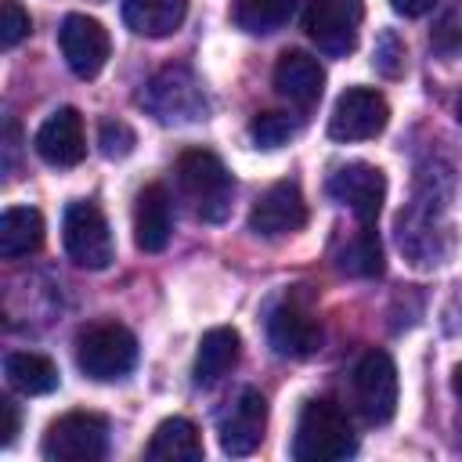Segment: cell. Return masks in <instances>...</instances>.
Returning <instances> with one entry per match:
<instances>
[{
	"mask_svg": "<svg viewBox=\"0 0 462 462\" xmlns=\"http://www.w3.org/2000/svg\"><path fill=\"white\" fill-rule=\"evenodd\" d=\"M328 195L343 202L357 217V224H375L386 202V177L372 162H346L328 177Z\"/></svg>",
	"mask_w": 462,
	"mask_h": 462,
	"instance_id": "obj_12",
	"label": "cell"
},
{
	"mask_svg": "<svg viewBox=\"0 0 462 462\" xmlns=\"http://www.w3.org/2000/svg\"><path fill=\"white\" fill-rule=\"evenodd\" d=\"M274 90L300 105V108H310L318 105L321 90H325V69L318 58H310L307 51H285L274 65Z\"/></svg>",
	"mask_w": 462,
	"mask_h": 462,
	"instance_id": "obj_17",
	"label": "cell"
},
{
	"mask_svg": "<svg viewBox=\"0 0 462 462\" xmlns=\"http://www.w3.org/2000/svg\"><path fill=\"white\" fill-rule=\"evenodd\" d=\"M292 134H296V123L285 112H260L249 123V137L256 141V148H282Z\"/></svg>",
	"mask_w": 462,
	"mask_h": 462,
	"instance_id": "obj_25",
	"label": "cell"
},
{
	"mask_svg": "<svg viewBox=\"0 0 462 462\" xmlns=\"http://www.w3.org/2000/svg\"><path fill=\"white\" fill-rule=\"evenodd\" d=\"M238 350H242V339H238L235 328H227V325L209 328V332L199 339V350H195V368H191L195 386H213V383H220V379L235 368Z\"/></svg>",
	"mask_w": 462,
	"mask_h": 462,
	"instance_id": "obj_18",
	"label": "cell"
},
{
	"mask_svg": "<svg viewBox=\"0 0 462 462\" xmlns=\"http://www.w3.org/2000/svg\"><path fill=\"white\" fill-rule=\"evenodd\" d=\"M29 29H32L29 11H25L18 0H4V7H0V47H4V51L18 47V43L29 36Z\"/></svg>",
	"mask_w": 462,
	"mask_h": 462,
	"instance_id": "obj_27",
	"label": "cell"
},
{
	"mask_svg": "<svg viewBox=\"0 0 462 462\" xmlns=\"http://www.w3.org/2000/svg\"><path fill=\"white\" fill-rule=\"evenodd\" d=\"M134 130L123 123V119H101V130H97V144L108 159H123L134 152Z\"/></svg>",
	"mask_w": 462,
	"mask_h": 462,
	"instance_id": "obj_28",
	"label": "cell"
},
{
	"mask_svg": "<svg viewBox=\"0 0 462 462\" xmlns=\"http://www.w3.org/2000/svg\"><path fill=\"white\" fill-rule=\"evenodd\" d=\"M430 47H433L440 58H455V54L462 51V4L448 7V11L437 18V25H433V32H430Z\"/></svg>",
	"mask_w": 462,
	"mask_h": 462,
	"instance_id": "obj_26",
	"label": "cell"
},
{
	"mask_svg": "<svg viewBox=\"0 0 462 462\" xmlns=\"http://www.w3.org/2000/svg\"><path fill=\"white\" fill-rule=\"evenodd\" d=\"M357 451L350 419L332 401H307L296 419L292 458L296 462H339Z\"/></svg>",
	"mask_w": 462,
	"mask_h": 462,
	"instance_id": "obj_1",
	"label": "cell"
},
{
	"mask_svg": "<svg viewBox=\"0 0 462 462\" xmlns=\"http://www.w3.org/2000/svg\"><path fill=\"white\" fill-rule=\"evenodd\" d=\"M0 415H4V426H0V444H11L14 440V433H18V404L11 401V397H4L0 401Z\"/></svg>",
	"mask_w": 462,
	"mask_h": 462,
	"instance_id": "obj_30",
	"label": "cell"
},
{
	"mask_svg": "<svg viewBox=\"0 0 462 462\" xmlns=\"http://www.w3.org/2000/svg\"><path fill=\"white\" fill-rule=\"evenodd\" d=\"M455 112H458V123H462V97L455 101Z\"/></svg>",
	"mask_w": 462,
	"mask_h": 462,
	"instance_id": "obj_33",
	"label": "cell"
},
{
	"mask_svg": "<svg viewBox=\"0 0 462 462\" xmlns=\"http://www.w3.org/2000/svg\"><path fill=\"white\" fill-rule=\"evenodd\" d=\"M61 242H65L69 260L76 267H87V271H105L112 263V256H116L108 220L94 202H69L65 206Z\"/></svg>",
	"mask_w": 462,
	"mask_h": 462,
	"instance_id": "obj_6",
	"label": "cell"
},
{
	"mask_svg": "<svg viewBox=\"0 0 462 462\" xmlns=\"http://www.w3.org/2000/svg\"><path fill=\"white\" fill-rule=\"evenodd\" d=\"M36 155L51 166H76L87 155V137H83V116L76 108H58L43 119L36 130Z\"/></svg>",
	"mask_w": 462,
	"mask_h": 462,
	"instance_id": "obj_15",
	"label": "cell"
},
{
	"mask_svg": "<svg viewBox=\"0 0 462 462\" xmlns=\"http://www.w3.org/2000/svg\"><path fill=\"white\" fill-rule=\"evenodd\" d=\"M263 426H267V401H263L260 390L245 386L231 401V408L220 415V448H224V455H235V458L253 455L263 440Z\"/></svg>",
	"mask_w": 462,
	"mask_h": 462,
	"instance_id": "obj_14",
	"label": "cell"
},
{
	"mask_svg": "<svg viewBox=\"0 0 462 462\" xmlns=\"http://www.w3.org/2000/svg\"><path fill=\"white\" fill-rule=\"evenodd\" d=\"M372 65L383 72V76H397L404 69V43L393 36V32H383L379 43H375V58Z\"/></svg>",
	"mask_w": 462,
	"mask_h": 462,
	"instance_id": "obj_29",
	"label": "cell"
},
{
	"mask_svg": "<svg viewBox=\"0 0 462 462\" xmlns=\"http://www.w3.org/2000/svg\"><path fill=\"white\" fill-rule=\"evenodd\" d=\"M336 267L350 278H375L383 271V245H379V235L372 231V224H361V231H354L339 245Z\"/></svg>",
	"mask_w": 462,
	"mask_h": 462,
	"instance_id": "obj_23",
	"label": "cell"
},
{
	"mask_svg": "<svg viewBox=\"0 0 462 462\" xmlns=\"http://www.w3.org/2000/svg\"><path fill=\"white\" fill-rule=\"evenodd\" d=\"M58 47H61V58L65 65L79 76V79H94L108 54H112V40L105 32V25L97 18H87V14H69L58 29Z\"/></svg>",
	"mask_w": 462,
	"mask_h": 462,
	"instance_id": "obj_11",
	"label": "cell"
},
{
	"mask_svg": "<svg viewBox=\"0 0 462 462\" xmlns=\"http://www.w3.org/2000/svg\"><path fill=\"white\" fill-rule=\"evenodd\" d=\"M296 11V0H231V22L242 32L267 36L282 29Z\"/></svg>",
	"mask_w": 462,
	"mask_h": 462,
	"instance_id": "obj_24",
	"label": "cell"
},
{
	"mask_svg": "<svg viewBox=\"0 0 462 462\" xmlns=\"http://www.w3.org/2000/svg\"><path fill=\"white\" fill-rule=\"evenodd\" d=\"M134 361H137V339L126 325L116 321L90 325L76 343V365L83 368V375L97 383L123 379L134 368Z\"/></svg>",
	"mask_w": 462,
	"mask_h": 462,
	"instance_id": "obj_4",
	"label": "cell"
},
{
	"mask_svg": "<svg viewBox=\"0 0 462 462\" xmlns=\"http://www.w3.org/2000/svg\"><path fill=\"white\" fill-rule=\"evenodd\" d=\"M188 14V0H123V22L137 36L162 40L180 29Z\"/></svg>",
	"mask_w": 462,
	"mask_h": 462,
	"instance_id": "obj_20",
	"label": "cell"
},
{
	"mask_svg": "<svg viewBox=\"0 0 462 462\" xmlns=\"http://www.w3.org/2000/svg\"><path fill=\"white\" fill-rule=\"evenodd\" d=\"M4 375L25 397H40V393H51L58 386V365L43 354H32V350L7 354L4 357Z\"/></svg>",
	"mask_w": 462,
	"mask_h": 462,
	"instance_id": "obj_22",
	"label": "cell"
},
{
	"mask_svg": "<svg viewBox=\"0 0 462 462\" xmlns=\"http://www.w3.org/2000/svg\"><path fill=\"white\" fill-rule=\"evenodd\" d=\"M177 184L184 191V199L191 202L195 217L220 224L231 213V195H235V180L227 173V166L220 162L217 152L209 148H188L177 159Z\"/></svg>",
	"mask_w": 462,
	"mask_h": 462,
	"instance_id": "obj_2",
	"label": "cell"
},
{
	"mask_svg": "<svg viewBox=\"0 0 462 462\" xmlns=\"http://www.w3.org/2000/svg\"><path fill=\"white\" fill-rule=\"evenodd\" d=\"M354 408L365 422H390L397 411V368L386 350H365L354 365Z\"/></svg>",
	"mask_w": 462,
	"mask_h": 462,
	"instance_id": "obj_8",
	"label": "cell"
},
{
	"mask_svg": "<svg viewBox=\"0 0 462 462\" xmlns=\"http://www.w3.org/2000/svg\"><path fill=\"white\" fill-rule=\"evenodd\" d=\"M307 224V202L296 188V180H278L271 184L249 209V231L263 238H282L292 235Z\"/></svg>",
	"mask_w": 462,
	"mask_h": 462,
	"instance_id": "obj_13",
	"label": "cell"
},
{
	"mask_svg": "<svg viewBox=\"0 0 462 462\" xmlns=\"http://www.w3.org/2000/svg\"><path fill=\"white\" fill-rule=\"evenodd\" d=\"M173 231V202L162 184H144L134 202V242L144 253H162Z\"/></svg>",
	"mask_w": 462,
	"mask_h": 462,
	"instance_id": "obj_16",
	"label": "cell"
},
{
	"mask_svg": "<svg viewBox=\"0 0 462 462\" xmlns=\"http://www.w3.org/2000/svg\"><path fill=\"white\" fill-rule=\"evenodd\" d=\"M144 458L152 462H202V437L191 419H162L144 448Z\"/></svg>",
	"mask_w": 462,
	"mask_h": 462,
	"instance_id": "obj_19",
	"label": "cell"
},
{
	"mask_svg": "<svg viewBox=\"0 0 462 462\" xmlns=\"http://www.w3.org/2000/svg\"><path fill=\"white\" fill-rule=\"evenodd\" d=\"M40 451L51 462H97L108 451V422L97 411H69L47 426Z\"/></svg>",
	"mask_w": 462,
	"mask_h": 462,
	"instance_id": "obj_5",
	"label": "cell"
},
{
	"mask_svg": "<svg viewBox=\"0 0 462 462\" xmlns=\"http://www.w3.org/2000/svg\"><path fill=\"white\" fill-rule=\"evenodd\" d=\"M267 343L278 357H310L321 346V321L300 296H285L267 314Z\"/></svg>",
	"mask_w": 462,
	"mask_h": 462,
	"instance_id": "obj_10",
	"label": "cell"
},
{
	"mask_svg": "<svg viewBox=\"0 0 462 462\" xmlns=\"http://www.w3.org/2000/svg\"><path fill=\"white\" fill-rule=\"evenodd\" d=\"M43 245V217L32 206H11L0 217V256L18 260Z\"/></svg>",
	"mask_w": 462,
	"mask_h": 462,
	"instance_id": "obj_21",
	"label": "cell"
},
{
	"mask_svg": "<svg viewBox=\"0 0 462 462\" xmlns=\"http://www.w3.org/2000/svg\"><path fill=\"white\" fill-rule=\"evenodd\" d=\"M137 101H141V108H144L155 123H162V126H188V123L206 119V112H209V101H206V94H202L195 72L184 69V65H166V69H159V72L144 83V90H141Z\"/></svg>",
	"mask_w": 462,
	"mask_h": 462,
	"instance_id": "obj_3",
	"label": "cell"
},
{
	"mask_svg": "<svg viewBox=\"0 0 462 462\" xmlns=\"http://www.w3.org/2000/svg\"><path fill=\"white\" fill-rule=\"evenodd\" d=\"M451 386H455V397L462 401V365L455 368V379H451Z\"/></svg>",
	"mask_w": 462,
	"mask_h": 462,
	"instance_id": "obj_32",
	"label": "cell"
},
{
	"mask_svg": "<svg viewBox=\"0 0 462 462\" xmlns=\"http://www.w3.org/2000/svg\"><path fill=\"white\" fill-rule=\"evenodd\" d=\"M390 123V105L372 87H350L336 97V108L328 116V137L332 141H368L383 134Z\"/></svg>",
	"mask_w": 462,
	"mask_h": 462,
	"instance_id": "obj_9",
	"label": "cell"
},
{
	"mask_svg": "<svg viewBox=\"0 0 462 462\" xmlns=\"http://www.w3.org/2000/svg\"><path fill=\"white\" fill-rule=\"evenodd\" d=\"M390 4H393L397 14H404V18H419V14H426L437 0H390Z\"/></svg>",
	"mask_w": 462,
	"mask_h": 462,
	"instance_id": "obj_31",
	"label": "cell"
},
{
	"mask_svg": "<svg viewBox=\"0 0 462 462\" xmlns=\"http://www.w3.org/2000/svg\"><path fill=\"white\" fill-rule=\"evenodd\" d=\"M361 18H365L361 0H310L303 14V29L321 54L346 58L357 47Z\"/></svg>",
	"mask_w": 462,
	"mask_h": 462,
	"instance_id": "obj_7",
	"label": "cell"
}]
</instances>
